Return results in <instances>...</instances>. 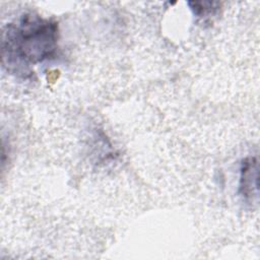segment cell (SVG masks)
Listing matches in <instances>:
<instances>
[{
	"instance_id": "1",
	"label": "cell",
	"mask_w": 260,
	"mask_h": 260,
	"mask_svg": "<svg viewBox=\"0 0 260 260\" xmlns=\"http://www.w3.org/2000/svg\"><path fill=\"white\" fill-rule=\"evenodd\" d=\"M58 24L35 13H25L8 23L2 32V66L9 73L29 77L30 66L52 59L58 49Z\"/></svg>"
},
{
	"instance_id": "2",
	"label": "cell",
	"mask_w": 260,
	"mask_h": 260,
	"mask_svg": "<svg viewBox=\"0 0 260 260\" xmlns=\"http://www.w3.org/2000/svg\"><path fill=\"white\" fill-rule=\"evenodd\" d=\"M258 162L255 157H247L242 162L240 192L247 201L257 198L258 192Z\"/></svg>"
},
{
	"instance_id": "3",
	"label": "cell",
	"mask_w": 260,
	"mask_h": 260,
	"mask_svg": "<svg viewBox=\"0 0 260 260\" xmlns=\"http://www.w3.org/2000/svg\"><path fill=\"white\" fill-rule=\"evenodd\" d=\"M194 14L197 16H206L207 14H213L218 8V2H188Z\"/></svg>"
}]
</instances>
